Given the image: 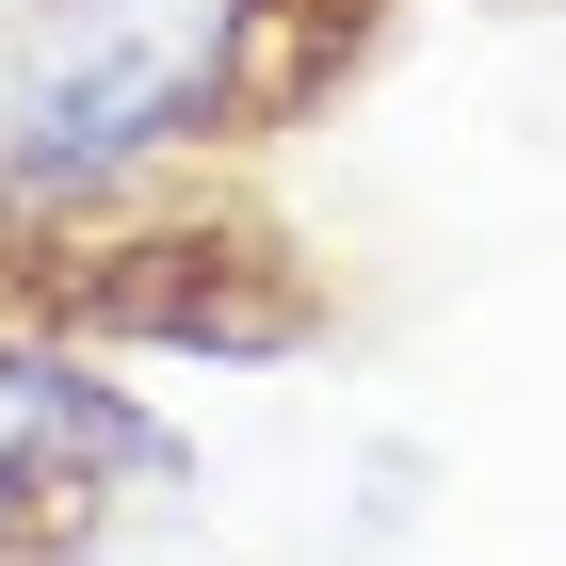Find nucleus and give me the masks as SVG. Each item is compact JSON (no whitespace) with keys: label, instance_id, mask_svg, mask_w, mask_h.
<instances>
[{"label":"nucleus","instance_id":"nucleus-1","mask_svg":"<svg viewBox=\"0 0 566 566\" xmlns=\"http://www.w3.org/2000/svg\"><path fill=\"white\" fill-rule=\"evenodd\" d=\"M292 82V0H33L0 33V227L114 211Z\"/></svg>","mask_w":566,"mask_h":566},{"label":"nucleus","instance_id":"nucleus-2","mask_svg":"<svg viewBox=\"0 0 566 566\" xmlns=\"http://www.w3.org/2000/svg\"><path fill=\"white\" fill-rule=\"evenodd\" d=\"M114 485H178V421L65 340H0V566H49Z\"/></svg>","mask_w":566,"mask_h":566},{"label":"nucleus","instance_id":"nucleus-3","mask_svg":"<svg viewBox=\"0 0 566 566\" xmlns=\"http://www.w3.org/2000/svg\"><path fill=\"white\" fill-rule=\"evenodd\" d=\"M65 307H82V324H130V340H178V356H275V340H307V292H275L260 243H211V275H146V243H130V260H97Z\"/></svg>","mask_w":566,"mask_h":566}]
</instances>
